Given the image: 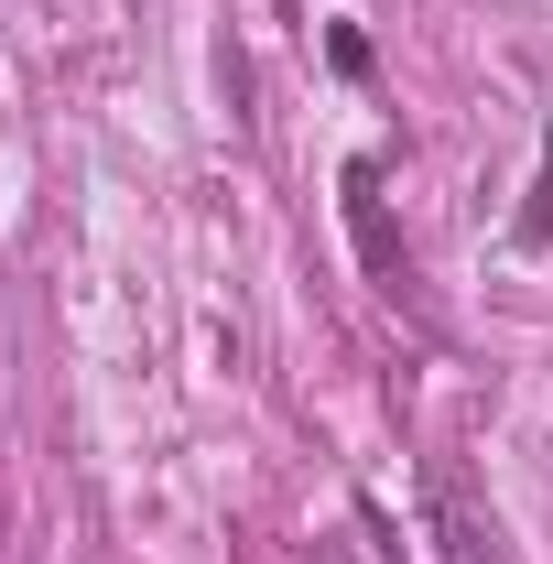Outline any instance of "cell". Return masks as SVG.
I'll return each instance as SVG.
<instances>
[{"label":"cell","mask_w":553,"mask_h":564,"mask_svg":"<svg viewBox=\"0 0 553 564\" xmlns=\"http://www.w3.org/2000/svg\"><path fill=\"white\" fill-rule=\"evenodd\" d=\"M434 521H445V564H488V532L467 521V499H456V478H434Z\"/></svg>","instance_id":"obj_2"},{"label":"cell","mask_w":553,"mask_h":564,"mask_svg":"<svg viewBox=\"0 0 553 564\" xmlns=\"http://www.w3.org/2000/svg\"><path fill=\"white\" fill-rule=\"evenodd\" d=\"M553 239V152H543V185H532V207H521V250H543Z\"/></svg>","instance_id":"obj_3"},{"label":"cell","mask_w":553,"mask_h":564,"mask_svg":"<svg viewBox=\"0 0 553 564\" xmlns=\"http://www.w3.org/2000/svg\"><path fill=\"white\" fill-rule=\"evenodd\" d=\"M347 217H358V250H369V272L402 282V261H391V228H380V163H347Z\"/></svg>","instance_id":"obj_1"}]
</instances>
